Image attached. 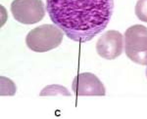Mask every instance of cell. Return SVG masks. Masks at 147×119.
<instances>
[{"mask_svg":"<svg viewBox=\"0 0 147 119\" xmlns=\"http://www.w3.org/2000/svg\"><path fill=\"white\" fill-rule=\"evenodd\" d=\"M114 0H46L50 20L71 40L85 43L107 27Z\"/></svg>","mask_w":147,"mask_h":119,"instance_id":"6da1fadb","label":"cell"},{"mask_svg":"<svg viewBox=\"0 0 147 119\" xmlns=\"http://www.w3.org/2000/svg\"><path fill=\"white\" fill-rule=\"evenodd\" d=\"M64 32L53 25H42L32 29L26 37V44L37 53L48 52L57 48L63 41Z\"/></svg>","mask_w":147,"mask_h":119,"instance_id":"7a4b0ae2","label":"cell"},{"mask_svg":"<svg viewBox=\"0 0 147 119\" xmlns=\"http://www.w3.org/2000/svg\"><path fill=\"white\" fill-rule=\"evenodd\" d=\"M125 51L130 61L147 66V27L134 25L125 30Z\"/></svg>","mask_w":147,"mask_h":119,"instance_id":"3957f363","label":"cell"},{"mask_svg":"<svg viewBox=\"0 0 147 119\" xmlns=\"http://www.w3.org/2000/svg\"><path fill=\"white\" fill-rule=\"evenodd\" d=\"M14 19L24 25H34L45 16V7L42 0H14L11 3Z\"/></svg>","mask_w":147,"mask_h":119,"instance_id":"277c9868","label":"cell"},{"mask_svg":"<svg viewBox=\"0 0 147 119\" xmlns=\"http://www.w3.org/2000/svg\"><path fill=\"white\" fill-rule=\"evenodd\" d=\"M124 36L118 30H108L96 43L97 54L105 60H115L124 51Z\"/></svg>","mask_w":147,"mask_h":119,"instance_id":"5b68a950","label":"cell"},{"mask_svg":"<svg viewBox=\"0 0 147 119\" xmlns=\"http://www.w3.org/2000/svg\"><path fill=\"white\" fill-rule=\"evenodd\" d=\"M72 89L77 96H105L106 91L103 83L96 75L90 72L80 73L75 77Z\"/></svg>","mask_w":147,"mask_h":119,"instance_id":"8992f818","label":"cell"},{"mask_svg":"<svg viewBox=\"0 0 147 119\" xmlns=\"http://www.w3.org/2000/svg\"><path fill=\"white\" fill-rule=\"evenodd\" d=\"M40 97H48V96H66L70 97L71 94L67 90V88L61 85H48L41 90L39 94Z\"/></svg>","mask_w":147,"mask_h":119,"instance_id":"52a82bcc","label":"cell"},{"mask_svg":"<svg viewBox=\"0 0 147 119\" xmlns=\"http://www.w3.org/2000/svg\"><path fill=\"white\" fill-rule=\"evenodd\" d=\"M136 15L141 22L147 23V0H138L136 5Z\"/></svg>","mask_w":147,"mask_h":119,"instance_id":"ba28073f","label":"cell"},{"mask_svg":"<svg viewBox=\"0 0 147 119\" xmlns=\"http://www.w3.org/2000/svg\"><path fill=\"white\" fill-rule=\"evenodd\" d=\"M146 77H147V68H146Z\"/></svg>","mask_w":147,"mask_h":119,"instance_id":"9c48e42d","label":"cell"}]
</instances>
